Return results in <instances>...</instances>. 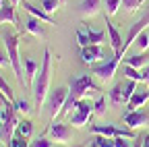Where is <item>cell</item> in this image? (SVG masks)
Returning <instances> with one entry per match:
<instances>
[{"mask_svg":"<svg viewBox=\"0 0 149 147\" xmlns=\"http://www.w3.org/2000/svg\"><path fill=\"white\" fill-rule=\"evenodd\" d=\"M50 79H52V52L44 50V60L42 68L37 70V77L33 81V98H35V108H42L46 98H48V89H50Z\"/></svg>","mask_w":149,"mask_h":147,"instance_id":"6da1fadb","label":"cell"},{"mask_svg":"<svg viewBox=\"0 0 149 147\" xmlns=\"http://www.w3.org/2000/svg\"><path fill=\"white\" fill-rule=\"evenodd\" d=\"M2 40H4V46H6V54L10 58V66L15 70V77L21 85H27V79H25V72H23V62H21V56H19V38L17 33H2Z\"/></svg>","mask_w":149,"mask_h":147,"instance_id":"7a4b0ae2","label":"cell"},{"mask_svg":"<svg viewBox=\"0 0 149 147\" xmlns=\"http://www.w3.org/2000/svg\"><path fill=\"white\" fill-rule=\"evenodd\" d=\"M93 91H100V87L93 83L91 75H81V77H77V79L70 81V91H68V95L79 102V100H85L89 93H93Z\"/></svg>","mask_w":149,"mask_h":147,"instance_id":"3957f363","label":"cell"},{"mask_svg":"<svg viewBox=\"0 0 149 147\" xmlns=\"http://www.w3.org/2000/svg\"><path fill=\"white\" fill-rule=\"evenodd\" d=\"M120 60H122L120 54H114V56H112L110 60H106L104 64H95V66L91 68V72H93L97 79L110 83L112 79H114V75H116V68H118V62H120Z\"/></svg>","mask_w":149,"mask_h":147,"instance_id":"277c9868","label":"cell"},{"mask_svg":"<svg viewBox=\"0 0 149 147\" xmlns=\"http://www.w3.org/2000/svg\"><path fill=\"white\" fill-rule=\"evenodd\" d=\"M106 40V33L102 29H91V27H81L77 29V42L81 48H87V46H102V42Z\"/></svg>","mask_w":149,"mask_h":147,"instance_id":"5b68a950","label":"cell"},{"mask_svg":"<svg viewBox=\"0 0 149 147\" xmlns=\"http://www.w3.org/2000/svg\"><path fill=\"white\" fill-rule=\"evenodd\" d=\"M68 91L66 87H58L56 91H52V95H50V102H48V112L52 118H56V114H60L62 112V106L64 102L68 100Z\"/></svg>","mask_w":149,"mask_h":147,"instance_id":"8992f818","label":"cell"},{"mask_svg":"<svg viewBox=\"0 0 149 147\" xmlns=\"http://www.w3.org/2000/svg\"><path fill=\"white\" fill-rule=\"evenodd\" d=\"M93 135H104V137H126V139H135L133 131L130 128H118V126H112V124H95L91 128Z\"/></svg>","mask_w":149,"mask_h":147,"instance_id":"52a82bcc","label":"cell"},{"mask_svg":"<svg viewBox=\"0 0 149 147\" xmlns=\"http://www.w3.org/2000/svg\"><path fill=\"white\" fill-rule=\"evenodd\" d=\"M48 133L54 137L56 143H68V141H72V128L68 124H62V122L52 120V124L48 126Z\"/></svg>","mask_w":149,"mask_h":147,"instance_id":"ba28073f","label":"cell"},{"mask_svg":"<svg viewBox=\"0 0 149 147\" xmlns=\"http://www.w3.org/2000/svg\"><path fill=\"white\" fill-rule=\"evenodd\" d=\"M147 25H149V13L143 17V19H141L139 23L130 25V29H128V35H126V42H124V44H122V48H120V54H122V56L126 54V50H128L130 46L135 44V40L139 38V33H141V31H145V27H147Z\"/></svg>","mask_w":149,"mask_h":147,"instance_id":"9c48e42d","label":"cell"},{"mask_svg":"<svg viewBox=\"0 0 149 147\" xmlns=\"http://www.w3.org/2000/svg\"><path fill=\"white\" fill-rule=\"evenodd\" d=\"M122 120H124V124L128 128H141V126L149 124V116H147V112H145L143 108L135 110V112H126Z\"/></svg>","mask_w":149,"mask_h":147,"instance_id":"30bf717a","label":"cell"},{"mask_svg":"<svg viewBox=\"0 0 149 147\" xmlns=\"http://www.w3.org/2000/svg\"><path fill=\"white\" fill-rule=\"evenodd\" d=\"M106 58V52L102 46H87V48H81V60L83 64H95L97 60H104Z\"/></svg>","mask_w":149,"mask_h":147,"instance_id":"8fae6325","label":"cell"},{"mask_svg":"<svg viewBox=\"0 0 149 147\" xmlns=\"http://www.w3.org/2000/svg\"><path fill=\"white\" fill-rule=\"evenodd\" d=\"M102 4H104V0H83L81 6H79V13H81L83 19H93V17L100 15Z\"/></svg>","mask_w":149,"mask_h":147,"instance_id":"7c38bea8","label":"cell"},{"mask_svg":"<svg viewBox=\"0 0 149 147\" xmlns=\"http://www.w3.org/2000/svg\"><path fill=\"white\" fill-rule=\"evenodd\" d=\"M147 100H149V87L145 89V91H135L133 93V98L128 100V104H126V110L128 112H135V110H139V108H143L145 104H147Z\"/></svg>","mask_w":149,"mask_h":147,"instance_id":"4fadbf2b","label":"cell"},{"mask_svg":"<svg viewBox=\"0 0 149 147\" xmlns=\"http://www.w3.org/2000/svg\"><path fill=\"white\" fill-rule=\"evenodd\" d=\"M106 29H108V35H110V44H112V50L114 54H120V48H122V38H120V31L110 23V19H106ZM122 56V54H120Z\"/></svg>","mask_w":149,"mask_h":147,"instance_id":"5bb4252c","label":"cell"},{"mask_svg":"<svg viewBox=\"0 0 149 147\" xmlns=\"http://www.w3.org/2000/svg\"><path fill=\"white\" fill-rule=\"evenodd\" d=\"M23 6L31 13V17H35V19H40L42 23H48V25H58V23H56L54 19H52V17L44 10V8H37V6H33L31 2H27V0H23Z\"/></svg>","mask_w":149,"mask_h":147,"instance_id":"9a60e30c","label":"cell"},{"mask_svg":"<svg viewBox=\"0 0 149 147\" xmlns=\"http://www.w3.org/2000/svg\"><path fill=\"white\" fill-rule=\"evenodd\" d=\"M0 23H13V25H17L19 21H17V13H15V6L13 4H2L0 6ZM17 29H19V25H17Z\"/></svg>","mask_w":149,"mask_h":147,"instance_id":"2e32d148","label":"cell"},{"mask_svg":"<svg viewBox=\"0 0 149 147\" xmlns=\"http://www.w3.org/2000/svg\"><path fill=\"white\" fill-rule=\"evenodd\" d=\"M25 29H27V33L35 35V38H40V40L46 38V31H44V27H42V21H40V19H35V17H31V19L27 21Z\"/></svg>","mask_w":149,"mask_h":147,"instance_id":"e0dca14e","label":"cell"},{"mask_svg":"<svg viewBox=\"0 0 149 147\" xmlns=\"http://www.w3.org/2000/svg\"><path fill=\"white\" fill-rule=\"evenodd\" d=\"M124 64L126 66H133V68H145L147 66V58L143 56V52H137V54H133V56H128V58H124Z\"/></svg>","mask_w":149,"mask_h":147,"instance_id":"ac0fdd59","label":"cell"},{"mask_svg":"<svg viewBox=\"0 0 149 147\" xmlns=\"http://www.w3.org/2000/svg\"><path fill=\"white\" fill-rule=\"evenodd\" d=\"M110 102L114 104V106H122V104H126V100H124V87H122V83H118V85H114V87H112V91H110Z\"/></svg>","mask_w":149,"mask_h":147,"instance_id":"d6986e66","label":"cell"},{"mask_svg":"<svg viewBox=\"0 0 149 147\" xmlns=\"http://www.w3.org/2000/svg\"><path fill=\"white\" fill-rule=\"evenodd\" d=\"M25 79H27V85H31L37 77V62L31 60V58H25Z\"/></svg>","mask_w":149,"mask_h":147,"instance_id":"ffe728a7","label":"cell"},{"mask_svg":"<svg viewBox=\"0 0 149 147\" xmlns=\"http://www.w3.org/2000/svg\"><path fill=\"white\" fill-rule=\"evenodd\" d=\"M68 118H70V122L77 126V128H81V126H85L87 122H89V118H91V114H85V112H70L68 114Z\"/></svg>","mask_w":149,"mask_h":147,"instance_id":"44dd1931","label":"cell"},{"mask_svg":"<svg viewBox=\"0 0 149 147\" xmlns=\"http://www.w3.org/2000/svg\"><path fill=\"white\" fill-rule=\"evenodd\" d=\"M91 147H116L112 137H104V135H95L91 139Z\"/></svg>","mask_w":149,"mask_h":147,"instance_id":"7402d4cb","label":"cell"},{"mask_svg":"<svg viewBox=\"0 0 149 147\" xmlns=\"http://www.w3.org/2000/svg\"><path fill=\"white\" fill-rule=\"evenodd\" d=\"M122 75H126L128 79H133V81H137V83H141L143 81V70H139V68H133V66H122Z\"/></svg>","mask_w":149,"mask_h":147,"instance_id":"603a6c76","label":"cell"},{"mask_svg":"<svg viewBox=\"0 0 149 147\" xmlns=\"http://www.w3.org/2000/svg\"><path fill=\"white\" fill-rule=\"evenodd\" d=\"M104 4H106L108 17H114V15L120 10V6H122V0H104Z\"/></svg>","mask_w":149,"mask_h":147,"instance_id":"cb8c5ba5","label":"cell"},{"mask_svg":"<svg viewBox=\"0 0 149 147\" xmlns=\"http://www.w3.org/2000/svg\"><path fill=\"white\" fill-rule=\"evenodd\" d=\"M135 46H137V50H139V52H145V50L149 48V33L141 31V33H139V38L135 40Z\"/></svg>","mask_w":149,"mask_h":147,"instance_id":"d4e9b609","label":"cell"},{"mask_svg":"<svg viewBox=\"0 0 149 147\" xmlns=\"http://www.w3.org/2000/svg\"><path fill=\"white\" fill-rule=\"evenodd\" d=\"M137 89H139L137 87V81H133V79L126 81V85H124V100H126V104H128V100L133 98V93H135Z\"/></svg>","mask_w":149,"mask_h":147,"instance_id":"484cf974","label":"cell"},{"mask_svg":"<svg viewBox=\"0 0 149 147\" xmlns=\"http://www.w3.org/2000/svg\"><path fill=\"white\" fill-rule=\"evenodd\" d=\"M31 131H33V126H31V122L29 120H23V122H19V126H17V133L19 135H23V137H31Z\"/></svg>","mask_w":149,"mask_h":147,"instance_id":"4316f807","label":"cell"},{"mask_svg":"<svg viewBox=\"0 0 149 147\" xmlns=\"http://www.w3.org/2000/svg\"><path fill=\"white\" fill-rule=\"evenodd\" d=\"M29 143L31 141H27V137H23V135H19V133H15V137L10 139V147H29Z\"/></svg>","mask_w":149,"mask_h":147,"instance_id":"83f0119b","label":"cell"},{"mask_svg":"<svg viewBox=\"0 0 149 147\" xmlns=\"http://www.w3.org/2000/svg\"><path fill=\"white\" fill-rule=\"evenodd\" d=\"M143 2H145V0H122V8L126 13H135Z\"/></svg>","mask_w":149,"mask_h":147,"instance_id":"f1b7e54d","label":"cell"},{"mask_svg":"<svg viewBox=\"0 0 149 147\" xmlns=\"http://www.w3.org/2000/svg\"><path fill=\"white\" fill-rule=\"evenodd\" d=\"M0 91H2V93L10 100V102H15V93H13V89H10V85L6 83V79L0 75Z\"/></svg>","mask_w":149,"mask_h":147,"instance_id":"f546056e","label":"cell"},{"mask_svg":"<svg viewBox=\"0 0 149 147\" xmlns=\"http://www.w3.org/2000/svg\"><path fill=\"white\" fill-rule=\"evenodd\" d=\"M93 112H95V114H106V98L104 95H100L95 102H93Z\"/></svg>","mask_w":149,"mask_h":147,"instance_id":"4dcf8cb0","label":"cell"},{"mask_svg":"<svg viewBox=\"0 0 149 147\" xmlns=\"http://www.w3.org/2000/svg\"><path fill=\"white\" fill-rule=\"evenodd\" d=\"M13 104H15V110H17V112H23V114H29V112H31L27 100H15Z\"/></svg>","mask_w":149,"mask_h":147,"instance_id":"1f68e13d","label":"cell"},{"mask_svg":"<svg viewBox=\"0 0 149 147\" xmlns=\"http://www.w3.org/2000/svg\"><path fill=\"white\" fill-rule=\"evenodd\" d=\"M77 110L79 112H85V114H93V104L87 102V100H79L77 102Z\"/></svg>","mask_w":149,"mask_h":147,"instance_id":"d6a6232c","label":"cell"},{"mask_svg":"<svg viewBox=\"0 0 149 147\" xmlns=\"http://www.w3.org/2000/svg\"><path fill=\"white\" fill-rule=\"evenodd\" d=\"M58 6H60V0H42V8L46 13H54Z\"/></svg>","mask_w":149,"mask_h":147,"instance_id":"836d02e7","label":"cell"},{"mask_svg":"<svg viewBox=\"0 0 149 147\" xmlns=\"http://www.w3.org/2000/svg\"><path fill=\"white\" fill-rule=\"evenodd\" d=\"M29 147H52V141H48L46 137H37L29 143Z\"/></svg>","mask_w":149,"mask_h":147,"instance_id":"e575fe53","label":"cell"},{"mask_svg":"<svg viewBox=\"0 0 149 147\" xmlns=\"http://www.w3.org/2000/svg\"><path fill=\"white\" fill-rule=\"evenodd\" d=\"M0 66H10V58H8V54L2 50V46H0Z\"/></svg>","mask_w":149,"mask_h":147,"instance_id":"d590c367","label":"cell"},{"mask_svg":"<svg viewBox=\"0 0 149 147\" xmlns=\"http://www.w3.org/2000/svg\"><path fill=\"white\" fill-rule=\"evenodd\" d=\"M114 145L116 147H133L130 141H126V137H114Z\"/></svg>","mask_w":149,"mask_h":147,"instance_id":"8d00e7d4","label":"cell"},{"mask_svg":"<svg viewBox=\"0 0 149 147\" xmlns=\"http://www.w3.org/2000/svg\"><path fill=\"white\" fill-rule=\"evenodd\" d=\"M143 83H147V87H149V64L143 68Z\"/></svg>","mask_w":149,"mask_h":147,"instance_id":"74e56055","label":"cell"},{"mask_svg":"<svg viewBox=\"0 0 149 147\" xmlns=\"http://www.w3.org/2000/svg\"><path fill=\"white\" fill-rule=\"evenodd\" d=\"M8 102H10V100H8V98H6V95L2 93V91H0V108H4V106H6Z\"/></svg>","mask_w":149,"mask_h":147,"instance_id":"f35d334b","label":"cell"},{"mask_svg":"<svg viewBox=\"0 0 149 147\" xmlns=\"http://www.w3.org/2000/svg\"><path fill=\"white\" fill-rule=\"evenodd\" d=\"M143 147H149V135H147V137H143Z\"/></svg>","mask_w":149,"mask_h":147,"instance_id":"ab89813d","label":"cell"},{"mask_svg":"<svg viewBox=\"0 0 149 147\" xmlns=\"http://www.w3.org/2000/svg\"><path fill=\"white\" fill-rule=\"evenodd\" d=\"M21 2H23V0H10V4H13V6H19Z\"/></svg>","mask_w":149,"mask_h":147,"instance_id":"60d3db41","label":"cell"},{"mask_svg":"<svg viewBox=\"0 0 149 147\" xmlns=\"http://www.w3.org/2000/svg\"><path fill=\"white\" fill-rule=\"evenodd\" d=\"M133 147H143V141H139V139H137V143H135Z\"/></svg>","mask_w":149,"mask_h":147,"instance_id":"b9f144b4","label":"cell"},{"mask_svg":"<svg viewBox=\"0 0 149 147\" xmlns=\"http://www.w3.org/2000/svg\"><path fill=\"white\" fill-rule=\"evenodd\" d=\"M72 147H87V145H85V143H81V145H72Z\"/></svg>","mask_w":149,"mask_h":147,"instance_id":"7bdbcfd3","label":"cell"},{"mask_svg":"<svg viewBox=\"0 0 149 147\" xmlns=\"http://www.w3.org/2000/svg\"><path fill=\"white\" fill-rule=\"evenodd\" d=\"M2 122H4V120H2V114H0V126H2Z\"/></svg>","mask_w":149,"mask_h":147,"instance_id":"ee69618b","label":"cell"},{"mask_svg":"<svg viewBox=\"0 0 149 147\" xmlns=\"http://www.w3.org/2000/svg\"><path fill=\"white\" fill-rule=\"evenodd\" d=\"M2 4H4V0H0V6H2Z\"/></svg>","mask_w":149,"mask_h":147,"instance_id":"f6af8a7d","label":"cell"},{"mask_svg":"<svg viewBox=\"0 0 149 147\" xmlns=\"http://www.w3.org/2000/svg\"><path fill=\"white\" fill-rule=\"evenodd\" d=\"M0 147H2V145H0Z\"/></svg>","mask_w":149,"mask_h":147,"instance_id":"bcb514c9","label":"cell"}]
</instances>
